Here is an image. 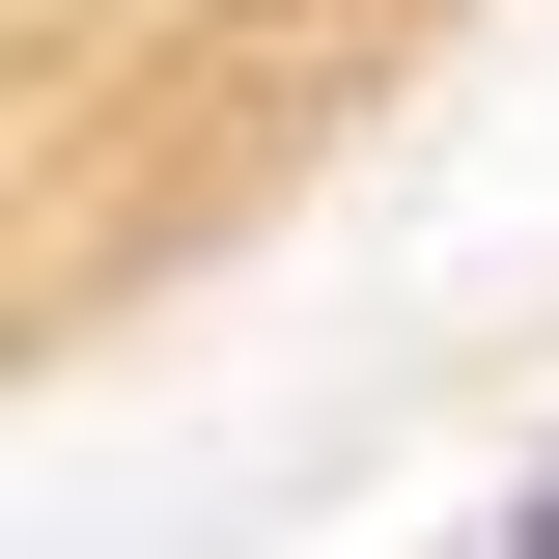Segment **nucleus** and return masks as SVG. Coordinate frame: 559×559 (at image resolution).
<instances>
[{
  "label": "nucleus",
  "instance_id": "obj_1",
  "mask_svg": "<svg viewBox=\"0 0 559 559\" xmlns=\"http://www.w3.org/2000/svg\"><path fill=\"white\" fill-rule=\"evenodd\" d=\"M476 559H559V448H532V476H503V532H476Z\"/></svg>",
  "mask_w": 559,
  "mask_h": 559
}]
</instances>
